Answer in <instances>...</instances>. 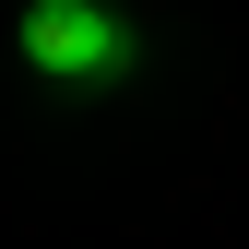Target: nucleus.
Segmentation results:
<instances>
[{
    "mask_svg": "<svg viewBox=\"0 0 249 249\" xmlns=\"http://www.w3.org/2000/svg\"><path fill=\"white\" fill-rule=\"evenodd\" d=\"M131 48L142 36L107 12V0H48V12H24V59H36L48 83H119Z\"/></svg>",
    "mask_w": 249,
    "mask_h": 249,
    "instance_id": "nucleus-1",
    "label": "nucleus"
},
{
    "mask_svg": "<svg viewBox=\"0 0 249 249\" xmlns=\"http://www.w3.org/2000/svg\"><path fill=\"white\" fill-rule=\"evenodd\" d=\"M24 12H48V0H24Z\"/></svg>",
    "mask_w": 249,
    "mask_h": 249,
    "instance_id": "nucleus-2",
    "label": "nucleus"
}]
</instances>
